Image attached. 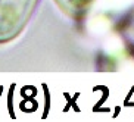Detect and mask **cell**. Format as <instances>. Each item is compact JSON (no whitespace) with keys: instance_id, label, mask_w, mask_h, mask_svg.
Segmentation results:
<instances>
[{"instance_id":"cell-2","label":"cell","mask_w":134,"mask_h":122,"mask_svg":"<svg viewBox=\"0 0 134 122\" xmlns=\"http://www.w3.org/2000/svg\"><path fill=\"white\" fill-rule=\"evenodd\" d=\"M63 15L74 21L83 19L87 15L93 0H53Z\"/></svg>"},{"instance_id":"cell-1","label":"cell","mask_w":134,"mask_h":122,"mask_svg":"<svg viewBox=\"0 0 134 122\" xmlns=\"http://www.w3.org/2000/svg\"><path fill=\"white\" fill-rule=\"evenodd\" d=\"M40 0H0V46L22 34Z\"/></svg>"}]
</instances>
